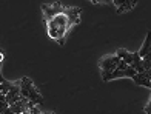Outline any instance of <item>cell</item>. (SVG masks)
I'll return each instance as SVG.
<instances>
[{"instance_id":"obj_1","label":"cell","mask_w":151,"mask_h":114,"mask_svg":"<svg viewBox=\"0 0 151 114\" xmlns=\"http://www.w3.org/2000/svg\"><path fill=\"white\" fill-rule=\"evenodd\" d=\"M42 14L46 25V36L60 46L65 45L70 31L80 23V8L65 6L60 2L43 3Z\"/></svg>"},{"instance_id":"obj_2","label":"cell","mask_w":151,"mask_h":114,"mask_svg":"<svg viewBox=\"0 0 151 114\" xmlns=\"http://www.w3.org/2000/svg\"><path fill=\"white\" fill-rule=\"evenodd\" d=\"M19 85H20V96H22V99L28 100L29 103H34V105L43 103V96L40 94V91L36 88V85H34V82L29 77L19 79Z\"/></svg>"},{"instance_id":"obj_3","label":"cell","mask_w":151,"mask_h":114,"mask_svg":"<svg viewBox=\"0 0 151 114\" xmlns=\"http://www.w3.org/2000/svg\"><path fill=\"white\" fill-rule=\"evenodd\" d=\"M116 56H117L120 60H123L127 65L133 66V68L136 70V72L148 71V70H145L142 59L139 57V54H137V52H131V51H128V49H125V48H120V49L116 51ZM150 71H151V70H150Z\"/></svg>"},{"instance_id":"obj_4","label":"cell","mask_w":151,"mask_h":114,"mask_svg":"<svg viewBox=\"0 0 151 114\" xmlns=\"http://www.w3.org/2000/svg\"><path fill=\"white\" fill-rule=\"evenodd\" d=\"M119 62H120V59L116 54H106L99 60V70H100V76H102L104 82H108V77L116 70Z\"/></svg>"},{"instance_id":"obj_5","label":"cell","mask_w":151,"mask_h":114,"mask_svg":"<svg viewBox=\"0 0 151 114\" xmlns=\"http://www.w3.org/2000/svg\"><path fill=\"white\" fill-rule=\"evenodd\" d=\"M136 74V70L133 68V66L127 65L123 60H120V62L117 63V66H116V70L111 72V76L108 77V82L109 80H114V79H123V77H128V79H133V76Z\"/></svg>"},{"instance_id":"obj_6","label":"cell","mask_w":151,"mask_h":114,"mask_svg":"<svg viewBox=\"0 0 151 114\" xmlns=\"http://www.w3.org/2000/svg\"><path fill=\"white\" fill-rule=\"evenodd\" d=\"M111 3L114 5L117 14H123V12H128L134 8L137 5V0H111Z\"/></svg>"},{"instance_id":"obj_7","label":"cell","mask_w":151,"mask_h":114,"mask_svg":"<svg viewBox=\"0 0 151 114\" xmlns=\"http://www.w3.org/2000/svg\"><path fill=\"white\" fill-rule=\"evenodd\" d=\"M5 99H6V103H8V105H12V103H16L17 100L22 99V96H20V85H19V80L12 82L9 91L5 94Z\"/></svg>"},{"instance_id":"obj_8","label":"cell","mask_w":151,"mask_h":114,"mask_svg":"<svg viewBox=\"0 0 151 114\" xmlns=\"http://www.w3.org/2000/svg\"><path fill=\"white\" fill-rule=\"evenodd\" d=\"M133 82L139 86H145V88H151V71H143V72H136L133 76Z\"/></svg>"},{"instance_id":"obj_9","label":"cell","mask_w":151,"mask_h":114,"mask_svg":"<svg viewBox=\"0 0 151 114\" xmlns=\"http://www.w3.org/2000/svg\"><path fill=\"white\" fill-rule=\"evenodd\" d=\"M150 46H151V45H150V34H147V39H145V42H143L140 51H137V54H139L140 59L150 56Z\"/></svg>"},{"instance_id":"obj_10","label":"cell","mask_w":151,"mask_h":114,"mask_svg":"<svg viewBox=\"0 0 151 114\" xmlns=\"http://www.w3.org/2000/svg\"><path fill=\"white\" fill-rule=\"evenodd\" d=\"M11 85H12V82H9V80H3V82L0 83V92H2V94H6V92L9 91Z\"/></svg>"},{"instance_id":"obj_11","label":"cell","mask_w":151,"mask_h":114,"mask_svg":"<svg viewBox=\"0 0 151 114\" xmlns=\"http://www.w3.org/2000/svg\"><path fill=\"white\" fill-rule=\"evenodd\" d=\"M28 114H42V111H40V108L37 105H31L28 108Z\"/></svg>"},{"instance_id":"obj_12","label":"cell","mask_w":151,"mask_h":114,"mask_svg":"<svg viewBox=\"0 0 151 114\" xmlns=\"http://www.w3.org/2000/svg\"><path fill=\"white\" fill-rule=\"evenodd\" d=\"M143 111H145L147 114H151V100H148L147 105H145V108H143Z\"/></svg>"},{"instance_id":"obj_13","label":"cell","mask_w":151,"mask_h":114,"mask_svg":"<svg viewBox=\"0 0 151 114\" xmlns=\"http://www.w3.org/2000/svg\"><path fill=\"white\" fill-rule=\"evenodd\" d=\"M90 2L94 5H99V3H111V0H90Z\"/></svg>"},{"instance_id":"obj_14","label":"cell","mask_w":151,"mask_h":114,"mask_svg":"<svg viewBox=\"0 0 151 114\" xmlns=\"http://www.w3.org/2000/svg\"><path fill=\"white\" fill-rule=\"evenodd\" d=\"M3 80H6V79H5V77L2 76V65H0V83H2Z\"/></svg>"},{"instance_id":"obj_15","label":"cell","mask_w":151,"mask_h":114,"mask_svg":"<svg viewBox=\"0 0 151 114\" xmlns=\"http://www.w3.org/2000/svg\"><path fill=\"white\" fill-rule=\"evenodd\" d=\"M42 114H56L54 111H45V113H42Z\"/></svg>"}]
</instances>
